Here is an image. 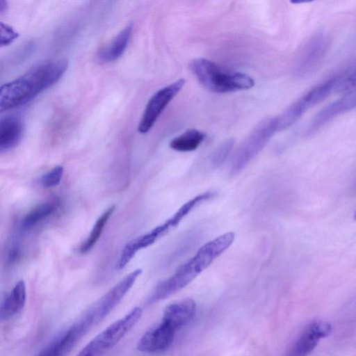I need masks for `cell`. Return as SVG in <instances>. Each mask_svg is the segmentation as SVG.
<instances>
[{
    "label": "cell",
    "mask_w": 356,
    "mask_h": 356,
    "mask_svg": "<svg viewBox=\"0 0 356 356\" xmlns=\"http://www.w3.org/2000/svg\"><path fill=\"white\" fill-rule=\"evenodd\" d=\"M67 68L65 59L40 64L0 87V113L24 105L54 85Z\"/></svg>",
    "instance_id": "obj_1"
},
{
    "label": "cell",
    "mask_w": 356,
    "mask_h": 356,
    "mask_svg": "<svg viewBox=\"0 0 356 356\" xmlns=\"http://www.w3.org/2000/svg\"><path fill=\"white\" fill-rule=\"evenodd\" d=\"M190 68L201 85L214 93L248 90L254 85V80L248 74L226 70L207 58L193 60Z\"/></svg>",
    "instance_id": "obj_2"
},
{
    "label": "cell",
    "mask_w": 356,
    "mask_h": 356,
    "mask_svg": "<svg viewBox=\"0 0 356 356\" xmlns=\"http://www.w3.org/2000/svg\"><path fill=\"white\" fill-rule=\"evenodd\" d=\"M278 131L277 117L266 118L252 130L233 159L231 174L237 175L260 152Z\"/></svg>",
    "instance_id": "obj_3"
},
{
    "label": "cell",
    "mask_w": 356,
    "mask_h": 356,
    "mask_svg": "<svg viewBox=\"0 0 356 356\" xmlns=\"http://www.w3.org/2000/svg\"><path fill=\"white\" fill-rule=\"evenodd\" d=\"M143 314L136 307L124 316L113 322L90 341L78 355L81 356H101L114 347L124 335L138 323Z\"/></svg>",
    "instance_id": "obj_4"
},
{
    "label": "cell",
    "mask_w": 356,
    "mask_h": 356,
    "mask_svg": "<svg viewBox=\"0 0 356 356\" xmlns=\"http://www.w3.org/2000/svg\"><path fill=\"white\" fill-rule=\"evenodd\" d=\"M141 273V269H136L129 273L86 312L84 316L92 327L101 322L115 307L132 287Z\"/></svg>",
    "instance_id": "obj_5"
},
{
    "label": "cell",
    "mask_w": 356,
    "mask_h": 356,
    "mask_svg": "<svg viewBox=\"0 0 356 356\" xmlns=\"http://www.w3.org/2000/svg\"><path fill=\"white\" fill-rule=\"evenodd\" d=\"M185 80L180 79L172 84L158 90L150 98L138 124V131L148 132L172 98L180 91Z\"/></svg>",
    "instance_id": "obj_6"
},
{
    "label": "cell",
    "mask_w": 356,
    "mask_h": 356,
    "mask_svg": "<svg viewBox=\"0 0 356 356\" xmlns=\"http://www.w3.org/2000/svg\"><path fill=\"white\" fill-rule=\"evenodd\" d=\"M327 47L328 38L323 32L312 36L300 52L294 67L296 74L303 76L312 72L323 58Z\"/></svg>",
    "instance_id": "obj_7"
},
{
    "label": "cell",
    "mask_w": 356,
    "mask_h": 356,
    "mask_svg": "<svg viewBox=\"0 0 356 356\" xmlns=\"http://www.w3.org/2000/svg\"><path fill=\"white\" fill-rule=\"evenodd\" d=\"M327 322L316 320L309 323L289 349L286 356H308L320 340L330 334Z\"/></svg>",
    "instance_id": "obj_8"
},
{
    "label": "cell",
    "mask_w": 356,
    "mask_h": 356,
    "mask_svg": "<svg viewBox=\"0 0 356 356\" xmlns=\"http://www.w3.org/2000/svg\"><path fill=\"white\" fill-rule=\"evenodd\" d=\"M91 328L89 322L82 316L38 356H66Z\"/></svg>",
    "instance_id": "obj_9"
},
{
    "label": "cell",
    "mask_w": 356,
    "mask_h": 356,
    "mask_svg": "<svg viewBox=\"0 0 356 356\" xmlns=\"http://www.w3.org/2000/svg\"><path fill=\"white\" fill-rule=\"evenodd\" d=\"M234 233L229 232L203 245L188 261L199 275L217 257L223 253L233 243Z\"/></svg>",
    "instance_id": "obj_10"
},
{
    "label": "cell",
    "mask_w": 356,
    "mask_h": 356,
    "mask_svg": "<svg viewBox=\"0 0 356 356\" xmlns=\"http://www.w3.org/2000/svg\"><path fill=\"white\" fill-rule=\"evenodd\" d=\"M355 95L353 92L329 104L318 111L310 121L305 130V136H312L337 116L355 108Z\"/></svg>",
    "instance_id": "obj_11"
},
{
    "label": "cell",
    "mask_w": 356,
    "mask_h": 356,
    "mask_svg": "<svg viewBox=\"0 0 356 356\" xmlns=\"http://www.w3.org/2000/svg\"><path fill=\"white\" fill-rule=\"evenodd\" d=\"M198 274L188 260L181 265L171 277L160 282L155 289L152 301H158L169 297L187 286Z\"/></svg>",
    "instance_id": "obj_12"
},
{
    "label": "cell",
    "mask_w": 356,
    "mask_h": 356,
    "mask_svg": "<svg viewBox=\"0 0 356 356\" xmlns=\"http://www.w3.org/2000/svg\"><path fill=\"white\" fill-rule=\"evenodd\" d=\"M175 332L174 329L161 322L143 334L137 343V349L147 353L164 350L173 342Z\"/></svg>",
    "instance_id": "obj_13"
},
{
    "label": "cell",
    "mask_w": 356,
    "mask_h": 356,
    "mask_svg": "<svg viewBox=\"0 0 356 356\" xmlns=\"http://www.w3.org/2000/svg\"><path fill=\"white\" fill-rule=\"evenodd\" d=\"M196 303L192 298H184L165 307L162 323L175 331L189 323L195 315Z\"/></svg>",
    "instance_id": "obj_14"
},
{
    "label": "cell",
    "mask_w": 356,
    "mask_h": 356,
    "mask_svg": "<svg viewBox=\"0 0 356 356\" xmlns=\"http://www.w3.org/2000/svg\"><path fill=\"white\" fill-rule=\"evenodd\" d=\"M24 132L22 119L14 115L0 118V153L16 147Z\"/></svg>",
    "instance_id": "obj_15"
},
{
    "label": "cell",
    "mask_w": 356,
    "mask_h": 356,
    "mask_svg": "<svg viewBox=\"0 0 356 356\" xmlns=\"http://www.w3.org/2000/svg\"><path fill=\"white\" fill-rule=\"evenodd\" d=\"M133 25H127L107 45L99 49L98 58L104 63L113 62L118 59L125 51L131 33Z\"/></svg>",
    "instance_id": "obj_16"
},
{
    "label": "cell",
    "mask_w": 356,
    "mask_h": 356,
    "mask_svg": "<svg viewBox=\"0 0 356 356\" xmlns=\"http://www.w3.org/2000/svg\"><path fill=\"white\" fill-rule=\"evenodd\" d=\"M334 86L335 77L334 76L310 89L296 102L304 112H306L327 97L334 90Z\"/></svg>",
    "instance_id": "obj_17"
},
{
    "label": "cell",
    "mask_w": 356,
    "mask_h": 356,
    "mask_svg": "<svg viewBox=\"0 0 356 356\" xmlns=\"http://www.w3.org/2000/svg\"><path fill=\"white\" fill-rule=\"evenodd\" d=\"M26 301V286L23 281L17 283L6 298L0 309V316L9 317L20 312Z\"/></svg>",
    "instance_id": "obj_18"
},
{
    "label": "cell",
    "mask_w": 356,
    "mask_h": 356,
    "mask_svg": "<svg viewBox=\"0 0 356 356\" xmlns=\"http://www.w3.org/2000/svg\"><path fill=\"white\" fill-rule=\"evenodd\" d=\"M205 136L204 133L195 129H191L173 138L170 143V147L179 152L193 151L202 143Z\"/></svg>",
    "instance_id": "obj_19"
},
{
    "label": "cell",
    "mask_w": 356,
    "mask_h": 356,
    "mask_svg": "<svg viewBox=\"0 0 356 356\" xmlns=\"http://www.w3.org/2000/svg\"><path fill=\"white\" fill-rule=\"evenodd\" d=\"M115 210V206L112 205L108 208L97 220L92 229L91 230L88 238L83 243L80 247V252L86 253L90 251L99 240L104 227L108 220Z\"/></svg>",
    "instance_id": "obj_20"
},
{
    "label": "cell",
    "mask_w": 356,
    "mask_h": 356,
    "mask_svg": "<svg viewBox=\"0 0 356 356\" xmlns=\"http://www.w3.org/2000/svg\"><path fill=\"white\" fill-rule=\"evenodd\" d=\"M56 210V206L52 203L42 204L31 211L23 219L22 227L29 229L38 222L49 216Z\"/></svg>",
    "instance_id": "obj_21"
},
{
    "label": "cell",
    "mask_w": 356,
    "mask_h": 356,
    "mask_svg": "<svg viewBox=\"0 0 356 356\" xmlns=\"http://www.w3.org/2000/svg\"><path fill=\"white\" fill-rule=\"evenodd\" d=\"M335 77L334 90L343 92H349L355 86V67H350L341 72Z\"/></svg>",
    "instance_id": "obj_22"
},
{
    "label": "cell",
    "mask_w": 356,
    "mask_h": 356,
    "mask_svg": "<svg viewBox=\"0 0 356 356\" xmlns=\"http://www.w3.org/2000/svg\"><path fill=\"white\" fill-rule=\"evenodd\" d=\"M235 140L229 138L222 143L213 152L211 162L214 167L222 165L227 159L234 146Z\"/></svg>",
    "instance_id": "obj_23"
},
{
    "label": "cell",
    "mask_w": 356,
    "mask_h": 356,
    "mask_svg": "<svg viewBox=\"0 0 356 356\" xmlns=\"http://www.w3.org/2000/svg\"><path fill=\"white\" fill-rule=\"evenodd\" d=\"M63 173V168L60 165L56 166L43 175L40 179V182L44 187L56 186L60 183Z\"/></svg>",
    "instance_id": "obj_24"
},
{
    "label": "cell",
    "mask_w": 356,
    "mask_h": 356,
    "mask_svg": "<svg viewBox=\"0 0 356 356\" xmlns=\"http://www.w3.org/2000/svg\"><path fill=\"white\" fill-rule=\"evenodd\" d=\"M19 36L10 26L0 22V47L8 46Z\"/></svg>",
    "instance_id": "obj_25"
},
{
    "label": "cell",
    "mask_w": 356,
    "mask_h": 356,
    "mask_svg": "<svg viewBox=\"0 0 356 356\" xmlns=\"http://www.w3.org/2000/svg\"><path fill=\"white\" fill-rule=\"evenodd\" d=\"M20 250L17 247H13L8 253V260L9 262L15 261L19 256Z\"/></svg>",
    "instance_id": "obj_26"
},
{
    "label": "cell",
    "mask_w": 356,
    "mask_h": 356,
    "mask_svg": "<svg viewBox=\"0 0 356 356\" xmlns=\"http://www.w3.org/2000/svg\"><path fill=\"white\" fill-rule=\"evenodd\" d=\"M8 4L7 1H0V13H3L7 10Z\"/></svg>",
    "instance_id": "obj_27"
},
{
    "label": "cell",
    "mask_w": 356,
    "mask_h": 356,
    "mask_svg": "<svg viewBox=\"0 0 356 356\" xmlns=\"http://www.w3.org/2000/svg\"><path fill=\"white\" fill-rule=\"evenodd\" d=\"M76 356H81V355H77Z\"/></svg>",
    "instance_id": "obj_28"
},
{
    "label": "cell",
    "mask_w": 356,
    "mask_h": 356,
    "mask_svg": "<svg viewBox=\"0 0 356 356\" xmlns=\"http://www.w3.org/2000/svg\"><path fill=\"white\" fill-rule=\"evenodd\" d=\"M0 72H1V66H0Z\"/></svg>",
    "instance_id": "obj_29"
}]
</instances>
